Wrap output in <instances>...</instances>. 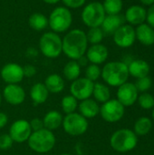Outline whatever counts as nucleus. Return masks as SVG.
<instances>
[{"instance_id": "1", "label": "nucleus", "mask_w": 154, "mask_h": 155, "mask_svg": "<svg viewBox=\"0 0 154 155\" xmlns=\"http://www.w3.org/2000/svg\"><path fill=\"white\" fill-rule=\"evenodd\" d=\"M64 54L72 60L84 56L88 49L86 34L81 29H73L62 40Z\"/></svg>"}, {"instance_id": "2", "label": "nucleus", "mask_w": 154, "mask_h": 155, "mask_svg": "<svg viewBox=\"0 0 154 155\" xmlns=\"http://www.w3.org/2000/svg\"><path fill=\"white\" fill-rule=\"evenodd\" d=\"M103 81L111 86H120L127 82L129 77L128 65L123 62H109L107 63L101 74Z\"/></svg>"}, {"instance_id": "3", "label": "nucleus", "mask_w": 154, "mask_h": 155, "mask_svg": "<svg viewBox=\"0 0 154 155\" xmlns=\"http://www.w3.org/2000/svg\"><path fill=\"white\" fill-rule=\"evenodd\" d=\"M54 144L55 136L52 131L45 128L32 133L28 139L29 147L38 153H45L50 152L54 148Z\"/></svg>"}, {"instance_id": "4", "label": "nucleus", "mask_w": 154, "mask_h": 155, "mask_svg": "<svg viewBox=\"0 0 154 155\" xmlns=\"http://www.w3.org/2000/svg\"><path fill=\"white\" fill-rule=\"evenodd\" d=\"M138 143L137 135L129 129L116 131L111 137L110 143L112 148L119 153H127L133 150Z\"/></svg>"}, {"instance_id": "5", "label": "nucleus", "mask_w": 154, "mask_h": 155, "mask_svg": "<svg viewBox=\"0 0 154 155\" xmlns=\"http://www.w3.org/2000/svg\"><path fill=\"white\" fill-rule=\"evenodd\" d=\"M72 13L64 6L54 8L48 18V25L54 33H64L67 31L72 25Z\"/></svg>"}, {"instance_id": "6", "label": "nucleus", "mask_w": 154, "mask_h": 155, "mask_svg": "<svg viewBox=\"0 0 154 155\" xmlns=\"http://www.w3.org/2000/svg\"><path fill=\"white\" fill-rule=\"evenodd\" d=\"M41 53L48 58H56L63 52L62 38L54 32L44 33L39 41Z\"/></svg>"}, {"instance_id": "7", "label": "nucleus", "mask_w": 154, "mask_h": 155, "mask_svg": "<svg viewBox=\"0 0 154 155\" xmlns=\"http://www.w3.org/2000/svg\"><path fill=\"white\" fill-rule=\"evenodd\" d=\"M106 16V13L100 2H92L84 6L82 12V20L84 24L92 27H100Z\"/></svg>"}, {"instance_id": "8", "label": "nucleus", "mask_w": 154, "mask_h": 155, "mask_svg": "<svg viewBox=\"0 0 154 155\" xmlns=\"http://www.w3.org/2000/svg\"><path fill=\"white\" fill-rule=\"evenodd\" d=\"M62 124L64 132L71 136L82 135L88 129L87 119L77 113L66 114V116L63 118Z\"/></svg>"}, {"instance_id": "9", "label": "nucleus", "mask_w": 154, "mask_h": 155, "mask_svg": "<svg viewBox=\"0 0 154 155\" xmlns=\"http://www.w3.org/2000/svg\"><path fill=\"white\" fill-rule=\"evenodd\" d=\"M100 114L103 119L108 123H116L120 121L124 114V106L117 100H109L100 108Z\"/></svg>"}, {"instance_id": "10", "label": "nucleus", "mask_w": 154, "mask_h": 155, "mask_svg": "<svg viewBox=\"0 0 154 155\" xmlns=\"http://www.w3.org/2000/svg\"><path fill=\"white\" fill-rule=\"evenodd\" d=\"M94 83L91 80L87 79L86 77L77 78L76 80L73 81L70 86L71 95H73L76 100H85L88 99L93 91Z\"/></svg>"}, {"instance_id": "11", "label": "nucleus", "mask_w": 154, "mask_h": 155, "mask_svg": "<svg viewBox=\"0 0 154 155\" xmlns=\"http://www.w3.org/2000/svg\"><path fill=\"white\" fill-rule=\"evenodd\" d=\"M113 35L115 45L122 48L131 47L136 40L135 29L129 24L121 25Z\"/></svg>"}, {"instance_id": "12", "label": "nucleus", "mask_w": 154, "mask_h": 155, "mask_svg": "<svg viewBox=\"0 0 154 155\" xmlns=\"http://www.w3.org/2000/svg\"><path fill=\"white\" fill-rule=\"evenodd\" d=\"M31 134L32 129L30 126V123L23 119L17 120L13 123L9 130V135L11 136L12 140L18 143L28 141Z\"/></svg>"}, {"instance_id": "13", "label": "nucleus", "mask_w": 154, "mask_h": 155, "mask_svg": "<svg viewBox=\"0 0 154 155\" xmlns=\"http://www.w3.org/2000/svg\"><path fill=\"white\" fill-rule=\"evenodd\" d=\"M1 77L7 84H17L24 76L23 67L15 63H9L1 69Z\"/></svg>"}, {"instance_id": "14", "label": "nucleus", "mask_w": 154, "mask_h": 155, "mask_svg": "<svg viewBox=\"0 0 154 155\" xmlns=\"http://www.w3.org/2000/svg\"><path fill=\"white\" fill-rule=\"evenodd\" d=\"M138 99V91L132 83H124L119 86L117 91V100L125 107L133 105Z\"/></svg>"}, {"instance_id": "15", "label": "nucleus", "mask_w": 154, "mask_h": 155, "mask_svg": "<svg viewBox=\"0 0 154 155\" xmlns=\"http://www.w3.org/2000/svg\"><path fill=\"white\" fill-rule=\"evenodd\" d=\"M5 101L12 105L21 104L25 99V93L23 87L18 84H7L3 92Z\"/></svg>"}, {"instance_id": "16", "label": "nucleus", "mask_w": 154, "mask_h": 155, "mask_svg": "<svg viewBox=\"0 0 154 155\" xmlns=\"http://www.w3.org/2000/svg\"><path fill=\"white\" fill-rule=\"evenodd\" d=\"M86 58L88 59L89 62H91L93 64H101L106 61L108 58V48L102 45V44H97V45H92L91 47H89L86 51Z\"/></svg>"}, {"instance_id": "17", "label": "nucleus", "mask_w": 154, "mask_h": 155, "mask_svg": "<svg viewBox=\"0 0 154 155\" xmlns=\"http://www.w3.org/2000/svg\"><path fill=\"white\" fill-rule=\"evenodd\" d=\"M147 10L139 5H131L125 12V20L131 25H140L146 21Z\"/></svg>"}, {"instance_id": "18", "label": "nucleus", "mask_w": 154, "mask_h": 155, "mask_svg": "<svg viewBox=\"0 0 154 155\" xmlns=\"http://www.w3.org/2000/svg\"><path fill=\"white\" fill-rule=\"evenodd\" d=\"M136 39L143 45L150 46L154 45V29L148 24L137 25L135 29Z\"/></svg>"}, {"instance_id": "19", "label": "nucleus", "mask_w": 154, "mask_h": 155, "mask_svg": "<svg viewBox=\"0 0 154 155\" xmlns=\"http://www.w3.org/2000/svg\"><path fill=\"white\" fill-rule=\"evenodd\" d=\"M128 71L130 75L139 79L148 76L150 73V65L143 59H135L128 64Z\"/></svg>"}, {"instance_id": "20", "label": "nucleus", "mask_w": 154, "mask_h": 155, "mask_svg": "<svg viewBox=\"0 0 154 155\" xmlns=\"http://www.w3.org/2000/svg\"><path fill=\"white\" fill-rule=\"evenodd\" d=\"M123 25V17L119 15H107L101 25V28L104 35H113L114 32Z\"/></svg>"}, {"instance_id": "21", "label": "nucleus", "mask_w": 154, "mask_h": 155, "mask_svg": "<svg viewBox=\"0 0 154 155\" xmlns=\"http://www.w3.org/2000/svg\"><path fill=\"white\" fill-rule=\"evenodd\" d=\"M79 111L84 118H93L100 113V107L94 100L88 98L79 104Z\"/></svg>"}, {"instance_id": "22", "label": "nucleus", "mask_w": 154, "mask_h": 155, "mask_svg": "<svg viewBox=\"0 0 154 155\" xmlns=\"http://www.w3.org/2000/svg\"><path fill=\"white\" fill-rule=\"evenodd\" d=\"M30 95L34 104H44L47 100L49 92L47 88L45 87L44 84L37 83L34 84L33 87L31 88Z\"/></svg>"}, {"instance_id": "23", "label": "nucleus", "mask_w": 154, "mask_h": 155, "mask_svg": "<svg viewBox=\"0 0 154 155\" xmlns=\"http://www.w3.org/2000/svg\"><path fill=\"white\" fill-rule=\"evenodd\" d=\"M44 85L47 88L49 93L58 94L64 90V81L59 74H53L46 77V79L44 81Z\"/></svg>"}, {"instance_id": "24", "label": "nucleus", "mask_w": 154, "mask_h": 155, "mask_svg": "<svg viewBox=\"0 0 154 155\" xmlns=\"http://www.w3.org/2000/svg\"><path fill=\"white\" fill-rule=\"evenodd\" d=\"M44 126L49 131L57 129L63 123V117L57 111H50L44 117Z\"/></svg>"}, {"instance_id": "25", "label": "nucleus", "mask_w": 154, "mask_h": 155, "mask_svg": "<svg viewBox=\"0 0 154 155\" xmlns=\"http://www.w3.org/2000/svg\"><path fill=\"white\" fill-rule=\"evenodd\" d=\"M29 25L35 31H42L48 26V18L42 13H34L28 20Z\"/></svg>"}, {"instance_id": "26", "label": "nucleus", "mask_w": 154, "mask_h": 155, "mask_svg": "<svg viewBox=\"0 0 154 155\" xmlns=\"http://www.w3.org/2000/svg\"><path fill=\"white\" fill-rule=\"evenodd\" d=\"M63 73L67 80L74 81L79 78V75L81 74V66L75 60H72L64 65Z\"/></svg>"}, {"instance_id": "27", "label": "nucleus", "mask_w": 154, "mask_h": 155, "mask_svg": "<svg viewBox=\"0 0 154 155\" xmlns=\"http://www.w3.org/2000/svg\"><path fill=\"white\" fill-rule=\"evenodd\" d=\"M93 95L94 96L95 100L100 103H105L110 100L111 93L108 86H106L103 84L96 83L93 86Z\"/></svg>"}, {"instance_id": "28", "label": "nucleus", "mask_w": 154, "mask_h": 155, "mask_svg": "<svg viewBox=\"0 0 154 155\" xmlns=\"http://www.w3.org/2000/svg\"><path fill=\"white\" fill-rule=\"evenodd\" d=\"M152 127V123L148 117L139 118L134 124V133L136 135H146Z\"/></svg>"}, {"instance_id": "29", "label": "nucleus", "mask_w": 154, "mask_h": 155, "mask_svg": "<svg viewBox=\"0 0 154 155\" xmlns=\"http://www.w3.org/2000/svg\"><path fill=\"white\" fill-rule=\"evenodd\" d=\"M123 5V0H104L103 4L106 15H119Z\"/></svg>"}, {"instance_id": "30", "label": "nucleus", "mask_w": 154, "mask_h": 155, "mask_svg": "<svg viewBox=\"0 0 154 155\" xmlns=\"http://www.w3.org/2000/svg\"><path fill=\"white\" fill-rule=\"evenodd\" d=\"M86 34V38L88 43L92 45H97L100 44L104 36V34L101 27H92L89 29V31Z\"/></svg>"}, {"instance_id": "31", "label": "nucleus", "mask_w": 154, "mask_h": 155, "mask_svg": "<svg viewBox=\"0 0 154 155\" xmlns=\"http://www.w3.org/2000/svg\"><path fill=\"white\" fill-rule=\"evenodd\" d=\"M77 105V100L73 95H66L62 100V109L66 114L74 113Z\"/></svg>"}, {"instance_id": "32", "label": "nucleus", "mask_w": 154, "mask_h": 155, "mask_svg": "<svg viewBox=\"0 0 154 155\" xmlns=\"http://www.w3.org/2000/svg\"><path fill=\"white\" fill-rule=\"evenodd\" d=\"M138 102L143 109L149 110L154 107V97L147 93H143L138 96Z\"/></svg>"}, {"instance_id": "33", "label": "nucleus", "mask_w": 154, "mask_h": 155, "mask_svg": "<svg viewBox=\"0 0 154 155\" xmlns=\"http://www.w3.org/2000/svg\"><path fill=\"white\" fill-rule=\"evenodd\" d=\"M101 74H102L101 68L97 64H93L88 65L85 70V77L91 80L92 82L96 81L101 76Z\"/></svg>"}, {"instance_id": "34", "label": "nucleus", "mask_w": 154, "mask_h": 155, "mask_svg": "<svg viewBox=\"0 0 154 155\" xmlns=\"http://www.w3.org/2000/svg\"><path fill=\"white\" fill-rule=\"evenodd\" d=\"M152 79L149 76H145V77L137 79L134 85H135L138 92L145 93L146 91H148L152 87Z\"/></svg>"}, {"instance_id": "35", "label": "nucleus", "mask_w": 154, "mask_h": 155, "mask_svg": "<svg viewBox=\"0 0 154 155\" xmlns=\"http://www.w3.org/2000/svg\"><path fill=\"white\" fill-rule=\"evenodd\" d=\"M14 141L9 134H2L0 136V150H8L12 147Z\"/></svg>"}, {"instance_id": "36", "label": "nucleus", "mask_w": 154, "mask_h": 155, "mask_svg": "<svg viewBox=\"0 0 154 155\" xmlns=\"http://www.w3.org/2000/svg\"><path fill=\"white\" fill-rule=\"evenodd\" d=\"M62 1L67 8L76 9L83 6L85 4L86 0H62Z\"/></svg>"}, {"instance_id": "37", "label": "nucleus", "mask_w": 154, "mask_h": 155, "mask_svg": "<svg viewBox=\"0 0 154 155\" xmlns=\"http://www.w3.org/2000/svg\"><path fill=\"white\" fill-rule=\"evenodd\" d=\"M146 24L152 26L154 29V4L149 6V9L146 13Z\"/></svg>"}, {"instance_id": "38", "label": "nucleus", "mask_w": 154, "mask_h": 155, "mask_svg": "<svg viewBox=\"0 0 154 155\" xmlns=\"http://www.w3.org/2000/svg\"><path fill=\"white\" fill-rule=\"evenodd\" d=\"M30 126L31 129L34 130V132L35 131H39L44 128V122L43 120H41L40 118H34L31 122H30Z\"/></svg>"}, {"instance_id": "39", "label": "nucleus", "mask_w": 154, "mask_h": 155, "mask_svg": "<svg viewBox=\"0 0 154 155\" xmlns=\"http://www.w3.org/2000/svg\"><path fill=\"white\" fill-rule=\"evenodd\" d=\"M23 72H24V76L33 77L36 74V69L32 64H26L23 67Z\"/></svg>"}, {"instance_id": "40", "label": "nucleus", "mask_w": 154, "mask_h": 155, "mask_svg": "<svg viewBox=\"0 0 154 155\" xmlns=\"http://www.w3.org/2000/svg\"><path fill=\"white\" fill-rule=\"evenodd\" d=\"M7 121H8V118H7L6 114L0 112V129L4 128L6 125Z\"/></svg>"}, {"instance_id": "41", "label": "nucleus", "mask_w": 154, "mask_h": 155, "mask_svg": "<svg viewBox=\"0 0 154 155\" xmlns=\"http://www.w3.org/2000/svg\"><path fill=\"white\" fill-rule=\"evenodd\" d=\"M76 62L78 63V64L80 66H85L87 64V63H88V59L86 58V56L84 55V56L80 57L78 60H76Z\"/></svg>"}, {"instance_id": "42", "label": "nucleus", "mask_w": 154, "mask_h": 155, "mask_svg": "<svg viewBox=\"0 0 154 155\" xmlns=\"http://www.w3.org/2000/svg\"><path fill=\"white\" fill-rule=\"evenodd\" d=\"M26 54H27V56L34 57L37 54V52H36V50L34 48H28L27 49V52H26Z\"/></svg>"}, {"instance_id": "43", "label": "nucleus", "mask_w": 154, "mask_h": 155, "mask_svg": "<svg viewBox=\"0 0 154 155\" xmlns=\"http://www.w3.org/2000/svg\"><path fill=\"white\" fill-rule=\"evenodd\" d=\"M143 5H153L154 4V0H139Z\"/></svg>"}, {"instance_id": "44", "label": "nucleus", "mask_w": 154, "mask_h": 155, "mask_svg": "<svg viewBox=\"0 0 154 155\" xmlns=\"http://www.w3.org/2000/svg\"><path fill=\"white\" fill-rule=\"evenodd\" d=\"M43 1L46 4H49V5H54V4H57L61 0H43Z\"/></svg>"}, {"instance_id": "45", "label": "nucleus", "mask_w": 154, "mask_h": 155, "mask_svg": "<svg viewBox=\"0 0 154 155\" xmlns=\"http://www.w3.org/2000/svg\"><path fill=\"white\" fill-rule=\"evenodd\" d=\"M152 118H153V120H154V107H153V111H152Z\"/></svg>"}, {"instance_id": "46", "label": "nucleus", "mask_w": 154, "mask_h": 155, "mask_svg": "<svg viewBox=\"0 0 154 155\" xmlns=\"http://www.w3.org/2000/svg\"><path fill=\"white\" fill-rule=\"evenodd\" d=\"M1 102H2V97H1V94H0V104H1Z\"/></svg>"}, {"instance_id": "47", "label": "nucleus", "mask_w": 154, "mask_h": 155, "mask_svg": "<svg viewBox=\"0 0 154 155\" xmlns=\"http://www.w3.org/2000/svg\"><path fill=\"white\" fill-rule=\"evenodd\" d=\"M62 155H70V154H62Z\"/></svg>"}]
</instances>
